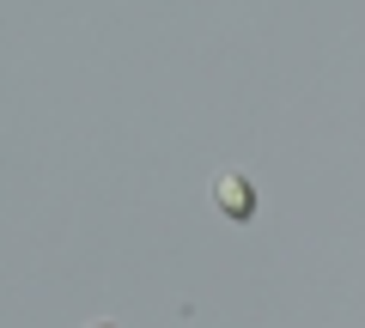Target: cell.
<instances>
[{
  "label": "cell",
  "mask_w": 365,
  "mask_h": 328,
  "mask_svg": "<svg viewBox=\"0 0 365 328\" xmlns=\"http://www.w3.org/2000/svg\"><path fill=\"white\" fill-rule=\"evenodd\" d=\"M207 201H213V213H220L225 225H250V219L262 213V189L250 183L237 164H225V171L207 176Z\"/></svg>",
  "instance_id": "obj_1"
},
{
  "label": "cell",
  "mask_w": 365,
  "mask_h": 328,
  "mask_svg": "<svg viewBox=\"0 0 365 328\" xmlns=\"http://www.w3.org/2000/svg\"><path fill=\"white\" fill-rule=\"evenodd\" d=\"M91 328H122V322H91Z\"/></svg>",
  "instance_id": "obj_2"
}]
</instances>
